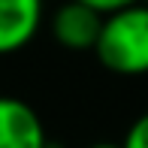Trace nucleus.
Listing matches in <instances>:
<instances>
[{
	"instance_id": "obj_5",
	"label": "nucleus",
	"mask_w": 148,
	"mask_h": 148,
	"mask_svg": "<svg viewBox=\"0 0 148 148\" xmlns=\"http://www.w3.org/2000/svg\"><path fill=\"white\" fill-rule=\"evenodd\" d=\"M121 145L124 148H148V112H142V115H136L130 121Z\"/></svg>"
},
{
	"instance_id": "obj_4",
	"label": "nucleus",
	"mask_w": 148,
	"mask_h": 148,
	"mask_svg": "<svg viewBox=\"0 0 148 148\" xmlns=\"http://www.w3.org/2000/svg\"><path fill=\"white\" fill-rule=\"evenodd\" d=\"M45 24V0H0V58L27 49Z\"/></svg>"
},
{
	"instance_id": "obj_1",
	"label": "nucleus",
	"mask_w": 148,
	"mask_h": 148,
	"mask_svg": "<svg viewBox=\"0 0 148 148\" xmlns=\"http://www.w3.org/2000/svg\"><path fill=\"white\" fill-rule=\"evenodd\" d=\"M94 55L103 70L115 76H148V0L103 18Z\"/></svg>"
},
{
	"instance_id": "obj_3",
	"label": "nucleus",
	"mask_w": 148,
	"mask_h": 148,
	"mask_svg": "<svg viewBox=\"0 0 148 148\" xmlns=\"http://www.w3.org/2000/svg\"><path fill=\"white\" fill-rule=\"evenodd\" d=\"M0 148H51L39 112L12 94H0Z\"/></svg>"
},
{
	"instance_id": "obj_7",
	"label": "nucleus",
	"mask_w": 148,
	"mask_h": 148,
	"mask_svg": "<svg viewBox=\"0 0 148 148\" xmlns=\"http://www.w3.org/2000/svg\"><path fill=\"white\" fill-rule=\"evenodd\" d=\"M88 148H124V145H121V142H112V139H100V142H94Z\"/></svg>"
},
{
	"instance_id": "obj_6",
	"label": "nucleus",
	"mask_w": 148,
	"mask_h": 148,
	"mask_svg": "<svg viewBox=\"0 0 148 148\" xmlns=\"http://www.w3.org/2000/svg\"><path fill=\"white\" fill-rule=\"evenodd\" d=\"M79 3L91 6L94 12H100V15H112V12H121L127 9V6H136V3H145V0H79Z\"/></svg>"
},
{
	"instance_id": "obj_2",
	"label": "nucleus",
	"mask_w": 148,
	"mask_h": 148,
	"mask_svg": "<svg viewBox=\"0 0 148 148\" xmlns=\"http://www.w3.org/2000/svg\"><path fill=\"white\" fill-rule=\"evenodd\" d=\"M49 30L51 39L66 51H94L103 30V15L79 0H64L51 12Z\"/></svg>"
}]
</instances>
